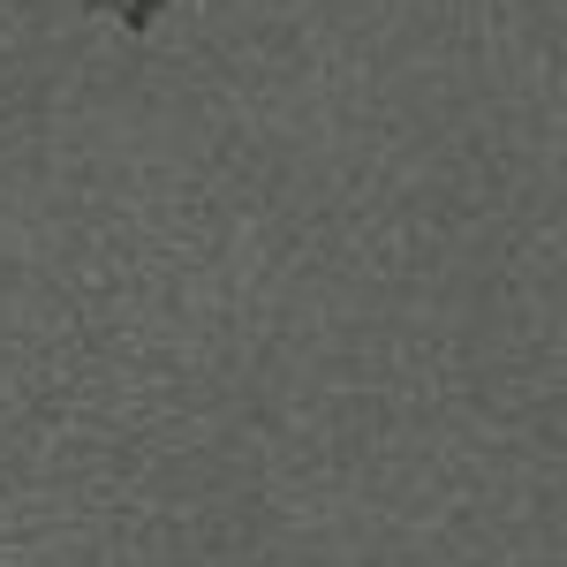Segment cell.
Instances as JSON below:
<instances>
[{
    "label": "cell",
    "instance_id": "1",
    "mask_svg": "<svg viewBox=\"0 0 567 567\" xmlns=\"http://www.w3.org/2000/svg\"><path fill=\"white\" fill-rule=\"evenodd\" d=\"M84 8H99V16H114L122 31H152V23L167 16V0H84Z\"/></svg>",
    "mask_w": 567,
    "mask_h": 567
}]
</instances>
